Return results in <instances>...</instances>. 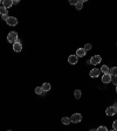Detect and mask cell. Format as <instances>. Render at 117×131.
<instances>
[{"label": "cell", "mask_w": 117, "mask_h": 131, "mask_svg": "<svg viewBox=\"0 0 117 131\" xmlns=\"http://www.w3.org/2000/svg\"><path fill=\"white\" fill-rule=\"evenodd\" d=\"M16 4H19L18 0H15V1H13V5H16Z\"/></svg>", "instance_id": "cell-26"}, {"label": "cell", "mask_w": 117, "mask_h": 131, "mask_svg": "<svg viewBox=\"0 0 117 131\" xmlns=\"http://www.w3.org/2000/svg\"><path fill=\"white\" fill-rule=\"evenodd\" d=\"M101 61H102V58L100 55H94V56H91V59L89 60V62L92 66H97L99 63H101Z\"/></svg>", "instance_id": "cell-2"}, {"label": "cell", "mask_w": 117, "mask_h": 131, "mask_svg": "<svg viewBox=\"0 0 117 131\" xmlns=\"http://www.w3.org/2000/svg\"><path fill=\"white\" fill-rule=\"evenodd\" d=\"M96 130H97V131H109L108 129H107V126H99Z\"/></svg>", "instance_id": "cell-20"}, {"label": "cell", "mask_w": 117, "mask_h": 131, "mask_svg": "<svg viewBox=\"0 0 117 131\" xmlns=\"http://www.w3.org/2000/svg\"><path fill=\"white\" fill-rule=\"evenodd\" d=\"M3 6L5 7V8L8 9L9 7L13 6V1H12V0H4V1H3Z\"/></svg>", "instance_id": "cell-11"}, {"label": "cell", "mask_w": 117, "mask_h": 131, "mask_svg": "<svg viewBox=\"0 0 117 131\" xmlns=\"http://www.w3.org/2000/svg\"><path fill=\"white\" fill-rule=\"evenodd\" d=\"M86 54H87V52L84 50V48H79L76 50V56L77 58H83V56H86Z\"/></svg>", "instance_id": "cell-9"}, {"label": "cell", "mask_w": 117, "mask_h": 131, "mask_svg": "<svg viewBox=\"0 0 117 131\" xmlns=\"http://www.w3.org/2000/svg\"><path fill=\"white\" fill-rule=\"evenodd\" d=\"M42 89H43V91H49L50 89H52V85H50L48 82H46V83H43L42 84Z\"/></svg>", "instance_id": "cell-12"}, {"label": "cell", "mask_w": 117, "mask_h": 131, "mask_svg": "<svg viewBox=\"0 0 117 131\" xmlns=\"http://www.w3.org/2000/svg\"><path fill=\"white\" fill-rule=\"evenodd\" d=\"M81 95H82V91H81L80 89H76L74 91V97L76 98V100H79V98H81Z\"/></svg>", "instance_id": "cell-16"}, {"label": "cell", "mask_w": 117, "mask_h": 131, "mask_svg": "<svg viewBox=\"0 0 117 131\" xmlns=\"http://www.w3.org/2000/svg\"><path fill=\"white\" fill-rule=\"evenodd\" d=\"M0 4H1V1H0Z\"/></svg>", "instance_id": "cell-32"}, {"label": "cell", "mask_w": 117, "mask_h": 131, "mask_svg": "<svg viewBox=\"0 0 117 131\" xmlns=\"http://www.w3.org/2000/svg\"><path fill=\"white\" fill-rule=\"evenodd\" d=\"M90 131H97V130H96V129H91V130H90Z\"/></svg>", "instance_id": "cell-28"}, {"label": "cell", "mask_w": 117, "mask_h": 131, "mask_svg": "<svg viewBox=\"0 0 117 131\" xmlns=\"http://www.w3.org/2000/svg\"><path fill=\"white\" fill-rule=\"evenodd\" d=\"M77 61H79V58H77L76 55H70V56H68V62L70 64H76Z\"/></svg>", "instance_id": "cell-7"}, {"label": "cell", "mask_w": 117, "mask_h": 131, "mask_svg": "<svg viewBox=\"0 0 117 131\" xmlns=\"http://www.w3.org/2000/svg\"><path fill=\"white\" fill-rule=\"evenodd\" d=\"M100 70H101L103 74H109V70H110V68H109L108 66H105V64H104V66H102Z\"/></svg>", "instance_id": "cell-15"}, {"label": "cell", "mask_w": 117, "mask_h": 131, "mask_svg": "<svg viewBox=\"0 0 117 131\" xmlns=\"http://www.w3.org/2000/svg\"><path fill=\"white\" fill-rule=\"evenodd\" d=\"M77 3H79V0H71V1H70V5H76Z\"/></svg>", "instance_id": "cell-25"}, {"label": "cell", "mask_w": 117, "mask_h": 131, "mask_svg": "<svg viewBox=\"0 0 117 131\" xmlns=\"http://www.w3.org/2000/svg\"><path fill=\"white\" fill-rule=\"evenodd\" d=\"M6 22L8 26H16V25H18V19H16L15 16H9Z\"/></svg>", "instance_id": "cell-4"}, {"label": "cell", "mask_w": 117, "mask_h": 131, "mask_svg": "<svg viewBox=\"0 0 117 131\" xmlns=\"http://www.w3.org/2000/svg\"><path fill=\"white\" fill-rule=\"evenodd\" d=\"M8 131H11V130H8Z\"/></svg>", "instance_id": "cell-33"}, {"label": "cell", "mask_w": 117, "mask_h": 131, "mask_svg": "<svg viewBox=\"0 0 117 131\" xmlns=\"http://www.w3.org/2000/svg\"><path fill=\"white\" fill-rule=\"evenodd\" d=\"M114 107H115V108H116V109H117V102H116V103H115V105H114Z\"/></svg>", "instance_id": "cell-27"}, {"label": "cell", "mask_w": 117, "mask_h": 131, "mask_svg": "<svg viewBox=\"0 0 117 131\" xmlns=\"http://www.w3.org/2000/svg\"><path fill=\"white\" fill-rule=\"evenodd\" d=\"M110 131H116V130H114V129H112V130H110Z\"/></svg>", "instance_id": "cell-30"}, {"label": "cell", "mask_w": 117, "mask_h": 131, "mask_svg": "<svg viewBox=\"0 0 117 131\" xmlns=\"http://www.w3.org/2000/svg\"><path fill=\"white\" fill-rule=\"evenodd\" d=\"M61 122L65 125H68V124H70L71 123V121H70V118H68V117H63V118L61 119Z\"/></svg>", "instance_id": "cell-18"}, {"label": "cell", "mask_w": 117, "mask_h": 131, "mask_svg": "<svg viewBox=\"0 0 117 131\" xmlns=\"http://www.w3.org/2000/svg\"><path fill=\"white\" fill-rule=\"evenodd\" d=\"M109 74H110L111 76H117V67H112L110 68V70H109Z\"/></svg>", "instance_id": "cell-14"}, {"label": "cell", "mask_w": 117, "mask_h": 131, "mask_svg": "<svg viewBox=\"0 0 117 131\" xmlns=\"http://www.w3.org/2000/svg\"><path fill=\"white\" fill-rule=\"evenodd\" d=\"M13 50L16 52V53H19V52H21L22 50V45H21L20 41H16L15 43H13Z\"/></svg>", "instance_id": "cell-6"}, {"label": "cell", "mask_w": 117, "mask_h": 131, "mask_svg": "<svg viewBox=\"0 0 117 131\" xmlns=\"http://www.w3.org/2000/svg\"><path fill=\"white\" fill-rule=\"evenodd\" d=\"M101 74V70L97 69V68H94V69L90 70V76L91 77H97Z\"/></svg>", "instance_id": "cell-10"}, {"label": "cell", "mask_w": 117, "mask_h": 131, "mask_svg": "<svg viewBox=\"0 0 117 131\" xmlns=\"http://www.w3.org/2000/svg\"><path fill=\"white\" fill-rule=\"evenodd\" d=\"M91 43H87V45H86V46H84V50H86V52H87V50H90V49H91Z\"/></svg>", "instance_id": "cell-21"}, {"label": "cell", "mask_w": 117, "mask_h": 131, "mask_svg": "<svg viewBox=\"0 0 117 131\" xmlns=\"http://www.w3.org/2000/svg\"><path fill=\"white\" fill-rule=\"evenodd\" d=\"M9 16H8V14H6V15H3L1 16V19H3V20H5V21H7V19H8Z\"/></svg>", "instance_id": "cell-24"}, {"label": "cell", "mask_w": 117, "mask_h": 131, "mask_svg": "<svg viewBox=\"0 0 117 131\" xmlns=\"http://www.w3.org/2000/svg\"><path fill=\"white\" fill-rule=\"evenodd\" d=\"M105 114L108 116H112V115H115L116 114V108L112 105V107H109V108H107V110H105Z\"/></svg>", "instance_id": "cell-8"}, {"label": "cell", "mask_w": 117, "mask_h": 131, "mask_svg": "<svg viewBox=\"0 0 117 131\" xmlns=\"http://www.w3.org/2000/svg\"><path fill=\"white\" fill-rule=\"evenodd\" d=\"M0 14H1V16H3V15H6V14H8V9L5 8L4 6H0Z\"/></svg>", "instance_id": "cell-17"}, {"label": "cell", "mask_w": 117, "mask_h": 131, "mask_svg": "<svg viewBox=\"0 0 117 131\" xmlns=\"http://www.w3.org/2000/svg\"><path fill=\"white\" fill-rule=\"evenodd\" d=\"M83 3H84V0H79V3L75 5V6H76V9H77V11H81V9L83 8Z\"/></svg>", "instance_id": "cell-13"}, {"label": "cell", "mask_w": 117, "mask_h": 131, "mask_svg": "<svg viewBox=\"0 0 117 131\" xmlns=\"http://www.w3.org/2000/svg\"><path fill=\"white\" fill-rule=\"evenodd\" d=\"M116 94H117V85H116Z\"/></svg>", "instance_id": "cell-29"}, {"label": "cell", "mask_w": 117, "mask_h": 131, "mask_svg": "<svg viewBox=\"0 0 117 131\" xmlns=\"http://www.w3.org/2000/svg\"><path fill=\"white\" fill-rule=\"evenodd\" d=\"M111 82H112V84H116L117 85V76L112 77V79H111Z\"/></svg>", "instance_id": "cell-22"}, {"label": "cell", "mask_w": 117, "mask_h": 131, "mask_svg": "<svg viewBox=\"0 0 117 131\" xmlns=\"http://www.w3.org/2000/svg\"><path fill=\"white\" fill-rule=\"evenodd\" d=\"M112 129L117 131V119H116V121H115L114 123H112Z\"/></svg>", "instance_id": "cell-23"}, {"label": "cell", "mask_w": 117, "mask_h": 131, "mask_svg": "<svg viewBox=\"0 0 117 131\" xmlns=\"http://www.w3.org/2000/svg\"><path fill=\"white\" fill-rule=\"evenodd\" d=\"M35 94H37V95H42V94H43V89H42V87H36V88H35Z\"/></svg>", "instance_id": "cell-19"}, {"label": "cell", "mask_w": 117, "mask_h": 131, "mask_svg": "<svg viewBox=\"0 0 117 131\" xmlns=\"http://www.w3.org/2000/svg\"><path fill=\"white\" fill-rule=\"evenodd\" d=\"M71 123H80L82 121V115L81 114H74V115L70 117Z\"/></svg>", "instance_id": "cell-3"}, {"label": "cell", "mask_w": 117, "mask_h": 131, "mask_svg": "<svg viewBox=\"0 0 117 131\" xmlns=\"http://www.w3.org/2000/svg\"><path fill=\"white\" fill-rule=\"evenodd\" d=\"M111 79H112V76H111L110 74H103V76H102V82L104 83V84H108V83L111 82Z\"/></svg>", "instance_id": "cell-5"}, {"label": "cell", "mask_w": 117, "mask_h": 131, "mask_svg": "<svg viewBox=\"0 0 117 131\" xmlns=\"http://www.w3.org/2000/svg\"><path fill=\"white\" fill-rule=\"evenodd\" d=\"M7 41H8L9 43H15L16 41H19L18 33H16V32H9L8 35H7Z\"/></svg>", "instance_id": "cell-1"}, {"label": "cell", "mask_w": 117, "mask_h": 131, "mask_svg": "<svg viewBox=\"0 0 117 131\" xmlns=\"http://www.w3.org/2000/svg\"><path fill=\"white\" fill-rule=\"evenodd\" d=\"M116 115H117V109H116Z\"/></svg>", "instance_id": "cell-31"}]
</instances>
